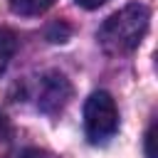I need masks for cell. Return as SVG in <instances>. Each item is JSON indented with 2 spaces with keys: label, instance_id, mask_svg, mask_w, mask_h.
Wrapping results in <instances>:
<instances>
[{
  "label": "cell",
  "instance_id": "obj_4",
  "mask_svg": "<svg viewBox=\"0 0 158 158\" xmlns=\"http://www.w3.org/2000/svg\"><path fill=\"white\" fill-rule=\"evenodd\" d=\"M10 2V10L15 15H22V17H32V15H42L47 12L57 0H7Z\"/></svg>",
  "mask_w": 158,
  "mask_h": 158
},
{
  "label": "cell",
  "instance_id": "obj_2",
  "mask_svg": "<svg viewBox=\"0 0 158 158\" xmlns=\"http://www.w3.org/2000/svg\"><path fill=\"white\" fill-rule=\"evenodd\" d=\"M118 131V109L109 91H94L84 104V133L89 143L99 146Z\"/></svg>",
  "mask_w": 158,
  "mask_h": 158
},
{
  "label": "cell",
  "instance_id": "obj_7",
  "mask_svg": "<svg viewBox=\"0 0 158 158\" xmlns=\"http://www.w3.org/2000/svg\"><path fill=\"white\" fill-rule=\"evenodd\" d=\"M153 143H156V123H151V126H148V131H146V141H143V148H146V158H156Z\"/></svg>",
  "mask_w": 158,
  "mask_h": 158
},
{
  "label": "cell",
  "instance_id": "obj_3",
  "mask_svg": "<svg viewBox=\"0 0 158 158\" xmlns=\"http://www.w3.org/2000/svg\"><path fill=\"white\" fill-rule=\"evenodd\" d=\"M72 96V84L67 81L64 74L59 72H47L40 79V91H37V104L47 114H57L64 109L67 99Z\"/></svg>",
  "mask_w": 158,
  "mask_h": 158
},
{
  "label": "cell",
  "instance_id": "obj_6",
  "mask_svg": "<svg viewBox=\"0 0 158 158\" xmlns=\"http://www.w3.org/2000/svg\"><path fill=\"white\" fill-rule=\"evenodd\" d=\"M47 37H49V42H64V40L69 37V27H67L64 22H57V25L49 27Z\"/></svg>",
  "mask_w": 158,
  "mask_h": 158
},
{
  "label": "cell",
  "instance_id": "obj_9",
  "mask_svg": "<svg viewBox=\"0 0 158 158\" xmlns=\"http://www.w3.org/2000/svg\"><path fill=\"white\" fill-rule=\"evenodd\" d=\"M17 158H42V156H40L37 151H32V148H27V151H22V153H20Z\"/></svg>",
  "mask_w": 158,
  "mask_h": 158
},
{
  "label": "cell",
  "instance_id": "obj_8",
  "mask_svg": "<svg viewBox=\"0 0 158 158\" xmlns=\"http://www.w3.org/2000/svg\"><path fill=\"white\" fill-rule=\"evenodd\" d=\"M79 7H84V10H96V7H101L106 0H74Z\"/></svg>",
  "mask_w": 158,
  "mask_h": 158
},
{
  "label": "cell",
  "instance_id": "obj_1",
  "mask_svg": "<svg viewBox=\"0 0 158 158\" xmlns=\"http://www.w3.org/2000/svg\"><path fill=\"white\" fill-rule=\"evenodd\" d=\"M148 22H151V10L143 2H131L118 12H114L111 17H106V22L99 27V35H96L99 44L109 54L133 52L143 42L148 32Z\"/></svg>",
  "mask_w": 158,
  "mask_h": 158
},
{
  "label": "cell",
  "instance_id": "obj_5",
  "mask_svg": "<svg viewBox=\"0 0 158 158\" xmlns=\"http://www.w3.org/2000/svg\"><path fill=\"white\" fill-rule=\"evenodd\" d=\"M15 49H17V37H15V32L7 30V27H0V74L7 69Z\"/></svg>",
  "mask_w": 158,
  "mask_h": 158
}]
</instances>
